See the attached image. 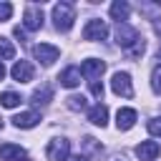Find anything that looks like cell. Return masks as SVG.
Returning <instances> with one entry per match:
<instances>
[{
	"label": "cell",
	"instance_id": "obj_14",
	"mask_svg": "<svg viewBox=\"0 0 161 161\" xmlns=\"http://www.w3.org/2000/svg\"><path fill=\"white\" fill-rule=\"evenodd\" d=\"M58 80H60V86H65V88H75V86L80 83V68H75V65L65 68V70L58 75Z\"/></svg>",
	"mask_w": 161,
	"mask_h": 161
},
{
	"label": "cell",
	"instance_id": "obj_31",
	"mask_svg": "<svg viewBox=\"0 0 161 161\" xmlns=\"http://www.w3.org/2000/svg\"><path fill=\"white\" fill-rule=\"evenodd\" d=\"M25 161H30V158H25Z\"/></svg>",
	"mask_w": 161,
	"mask_h": 161
},
{
	"label": "cell",
	"instance_id": "obj_19",
	"mask_svg": "<svg viewBox=\"0 0 161 161\" xmlns=\"http://www.w3.org/2000/svg\"><path fill=\"white\" fill-rule=\"evenodd\" d=\"M65 103H68V108H70V111H83V108L88 106L86 96H68V98H65Z\"/></svg>",
	"mask_w": 161,
	"mask_h": 161
},
{
	"label": "cell",
	"instance_id": "obj_28",
	"mask_svg": "<svg viewBox=\"0 0 161 161\" xmlns=\"http://www.w3.org/2000/svg\"><path fill=\"white\" fill-rule=\"evenodd\" d=\"M3 78H5V65L0 63V80H3Z\"/></svg>",
	"mask_w": 161,
	"mask_h": 161
},
{
	"label": "cell",
	"instance_id": "obj_22",
	"mask_svg": "<svg viewBox=\"0 0 161 161\" xmlns=\"http://www.w3.org/2000/svg\"><path fill=\"white\" fill-rule=\"evenodd\" d=\"M143 50H146V40H143V38H138V40L133 43V48H131V50H126V53H128L131 58H138Z\"/></svg>",
	"mask_w": 161,
	"mask_h": 161
},
{
	"label": "cell",
	"instance_id": "obj_15",
	"mask_svg": "<svg viewBox=\"0 0 161 161\" xmlns=\"http://www.w3.org/2000/svg\"><path fill=\"white\" fill-rule=\"evenodd\" d=\"M88 121L93 123V126H106V121H108V108L103 106V103H96L91 111H88Z\"/></svg>",
	"mask_w": 161,
	"mask_h": 161
},
{
	"label": "cell",
	"instance_id": "obj_10",
	"mask_svg": "<svg viewBox=\"0 0 161 161\" xmlns=\"http://www.w3.org/2000/svg\"><path fill=\"white\" fill-rule=\"evenodd\" d=\"M158 153H161V146H158L156 141H141V143L136 146V156H138L141 161H153Z\"/></svg>",
	"mask_w": 161,
	"mask_h": 161
},
{
	"label": "cell",
	"instance_id": "obj_18",
	"mask_svg": "<svg viewBox=\"0 0 161 161\" xmlns=\"http://www.w3.org/2000/svg\"><path fill=\"white\" fill-rule=\"evenodd\" d=\"M20 101H23V98H20L18 93H13V91H5V93L0 96V103H3L5 108H15V106H18Z\"/></svg>",
	"mask_w": 161,
	"mask_h": 161
},
{
	"label": "cell",
	"instance_id": "obj_13",
	"mask_svg": "<svg viewBox=\"0 0 161 161\" xmlns=\"http://www.w3.org/2000/svg\"><path fill=\"white\" fill-rule=\"evenodd\" d=\"M0 158L3 161H20V158H25V148L15 146V143H3L0 146Z\"/></svg>",
	"mask_w": 161,
	"mask_h": 161
},
{
	"label": "cell",
	"instance_id": "obj_8",
	"mask_svg": "<svg viewBox=\"0 0 161 161\" xmlns=\"http://www.w3.org/2000/svg\"><path fill=\"white\" fill-rule=\"evenodd\" d=\"M106 35H108V28H106V23L98 20V18L88 20L86 28H83V38H86V40H103Z\"/></svg>",
	"mask_w": 161,
	"mask_h": 161
},
{
	"label": "cell",
	"instance_id": "obj_26",
	"mask_svg": "<svg viewBox=\"0 0 161 161\" xmlns=\"http://www.w3.org/2000/svg\"><path fill=\"white\" fill-rule=\"evenodd\" d=\"M86 148H93V151H101V146L96 143V138H91V136H86Z\"/></svg>",
	"mask_w": 161,
	"mask_h": 161
},
{
	"label": "cell",
	"instance_id": "obj_30",
	"mask_svg": "<svg viewBox=\"0 0 161 161\" xmlns=\"http://www.w3.org/2000/svg\"><path fill=\"white\" fill-rule=\"evenodd\" d=\"M111 161H126V158H111Z\"/></svg>",
	"mask_w": 161,
	"mask_h": 161
},
{
	"label": "cell",
	"instance_id": "obj_3",
	"mask_svg": "<svg viewBox=\"0 0 161 161\" xmlns=\"http://www.w3.org/2000/svg\"><path fill=\"white\" fill-rule=\"evenodd\" d=\"M70 141L68 138H53L50 143H48V148H45V156L50 158V161H65L70 153Z\"/></svg>",
	"mask_w": 161,
	"mask_h": 161
},
{
	"label": "cell",
	"instance_id": "obj_11",
	"mask_svg": "<svg viewBox=\"0 0 161 161\" xmlns=\"http://www.w3.org/2000/svg\"><path fill=\"white\" fill-rule=\"evenodd\" d=\"M38 121H40V116L35 111H23V113L13 116V126L15 128H33V126H38Z\"/></svg>",
	"mask_w": 161,
	"mask_h": 161
},
{
	"label": "cell",
	"instance_id": "obj_4",
	"mask_svg": "<svg viewBox=\"0 0 161 161\" xmlns=\"http://www.w3.org/2000/svg\"><path fill=\"white\" fill-rule=\"evenodd\" d=\"M111 88H113V93H116V96H123V98H131V96H133L131 75H128V73H123V70L113 73V78H111Z\"/></svg>",
	"mask_w": 161,
	"mask_h": 161
},
{
	"label": "cell",
	"instance_id": "obj_29",
	"mask_svg": "<svg viewBox=\"0 0 161 161\" xmlns=\"http://www.w3.org/2000/svg\"><path fill=\"white\" fill-rule=\"evenodd\" d=\"M156 58H158V60H161V48H158V53H156Z\"/></svg>",
	"mask_w": 161,
	"mask_h": 161
},
{
	"label": "cell",
	"instance_id": "obj_27",
	"mask_svg": "<svg viewBox=\"0 0 161 161\" xmlns=\"http://www.w3.org/2000/svg\"><path fill=\"white\" fill-rule=\"evenodd\" d=\"M65 161H88V156H83V153H73V156H68Z\"/></svg>",
	"mask_w": 161,
	"mask_h": 161
},
{
	"label": "cell",
	"instance_id": "obj_9",
	"mask_svg": "<svg viewBox=\"0 0 161 161\" xmlns=\"http://www.w3.org/2000/svg\"><path fill=\"white\" fill-rule=\"evenodd\" d=\"M33 65L28 63V60H15V65H13V70H10V75L18 80V83H28V80H33Z\"/></svg>",
	"mask_w": 161,
	"mask_h": 161
},
{
	"label": "cell",
	"instance_id": "obj_17",
	"mask_svg": "<svg viewBox=\"0 0 161 161\" xmlns=\"http://www.w3.org/2000/svg\"><path fill=\"white\" fill-rule=\"evenodd\" d=\"M30 98H33V103H35V106H45V103L53 98V88H50L48 83H43V86H38V88L33 91V96H30Z\"/></svg>",
	"mask_w": 161,
	"mask_h": 161
},
{
	"label": "cell",
	"instance_id": "obj_21",
	"mask_svg": "<svg viewBox=\"0 0 161 161\" xmlns=\"http://www.w3.org/2000/svg\"><path fill=\"white\" fill-rule=\"evenodd\" d=\"M151 88L161 96V65H156V68H153V73H151Z\"/></svg>",
	"mask_w": 161,
	"mask_h": 161
},
{
	"label": "cell",
	"instance_id": "obj_20",
	"mask_svg": "<svg viewBox=\"0 0 161 161\" xmlns=\"http://www.w3.org/2000/svg\"><path fill=\"white\" fill-rule=\"evenodd\" d=\"M15 58V48L5 40V38H0V63L3 60H13Z\"/></svg>",
	"mask_w": 161,
	"mask_h": 161
},
{
	"label": "cell",
	"instance_id": "obj_6",
	"mask_svg": "<svg viewBox=\"0 0 161 161\" xmlns=\"http://www.w3.org/2000/svg\"><path fill=\"white\" fill-rule=\"evenodd\" d=\"M103 70H106V63L98 60V58H88V60H83V65H80V75H86L88 83L98 80V78L103 75Z\"/></svg>",
	"mask_w": 161,
	"mask_h": 161
},
{
	"label": "cell",
	"instance_id": "obj_23",
	"mask_svg": "<svg viewBox=\"0 0 161 161\" xmlns=\"http://www.w3.org/2000/svg\"><path fill=\"white\" fill-rule=\"evenodd\" d=\"M148 133L151 136H161V118H151L148 121Z\"/></svg>",
	"mask_w": 161,
	"mask_h": 161
},
{
	"label": "cell",
	"instance_id": "obj_1",
	"mask_svg": "<svg viewBox=\"0 0 161 161\" xmlns=\"http://www.w3.org/2000/svg\"><path fill=\"white\" fill-rule=\"evenodd\" d=\"M53 20H55V28L58 30H70L73 28V20H75V5L73 3H58L53 8Z\"/></svg>",
	"mask_w": 161,
	"mask_h": 161
},
{
	"label": "cell",
	"instance_id": "obj_5",
	"mask_svg": "<svg viewBox=\"0 0 161 161\" xmlns=\"http://www.w3.org/2000/svg\"><path fill=\"white\" fill-rule=\"evenodd\" d=\"M33 55L43 63V65H53L55 60H58V55H60V50L55 48V45H48V43H38L35 48H33Z\"/></svg>",
	"mask_w": 161,
	"mask_h": 161
},
{
	"label": "cell",
	"instance_id": "obj_16",
	"mask_svg": "<svg viewBox=\"0 0 161 161\" xmlns=\"http://www.w3.org/2000/svg\"><path fill=\"white\" fill-rule=\"evenodd\" d=\"M128 13H131V8H128L126 0H116V3L111 5V18L118 20V23H126V20H128Z\"/></svg>",
	"mask_w": 161,
	"mask_h": 161
},
{
	"label": "cell",
	"instance_id": "obj_7",
	"mask_svg": "<svg viewBox=\"0 0 161 161\" xmlns=\"http://www.w3.org/2000/svg\"><path fill=\"white\" fill-rule=\"evenodd\" d=\"M23 25L28 30H40L43 28V10L40 5H28L25 13H23Z\"/></svg>",
	"mask_w": 161,
	"mask_h": 161
},
{
	"label": "cell",
	"instance_id": "obj_25",
	"mask_svg": "<svg viewBox=\"0 0 161 161\" xmlns=\"http://www.w3.org/2000/svg\"><path fill=\"white\" fill-rule=\"evenodd\" d=\"M91 93H93L96 98H103V83H98V80H93V83H91Z\"/></svg>",
	"mask_w": 161,
	"mask_h": 161
},
{
	"label": "cell",
	"instance_id": "obj_12",
	"mask_svg": "<svg viewBox=\"0 0 161 161\" xmlns=\"http://www.w3.org/2000/svg\"><path fill=\"white\" fill-rule=\"evenodd\" d=\"M133 123H136V111H133V108H118V113H116V126H118L121 131H128V128H133Z\"/></svg>",
	"mask_w": 161,
	"mask_h": 161
},
{
	"label": "cell",
	"instance_id": "obj_24",
	"mask_svg": "<svg viewBox=\"0 0 161 161\" xmlns=\"http://www.w3.org/2000/svg\"><path fill=\"white\" fill-rule=\"evenodd\" d=\"M10 15H13V5L10 3H0V23L10 20Z\"/></svg>",
	"mask_w": 161,
	"mask_h": 161
},
{
	"label": "cell",
	"instance_id": "obj_2",
	"mask_svg": "<svg viewBox=\"0 0 161 161\" xmlns=\"http://www.w3.org/2000/svg\"><path fill=\"white\" fill-rule=\"evenodd\" d=\"M136 40H138L136 28H131L128 23H118V25H116V43H118L123 50H131Z\"/></svg>",
	"mask_w": 161,
	"mask_h": 161
}]
</instances>
